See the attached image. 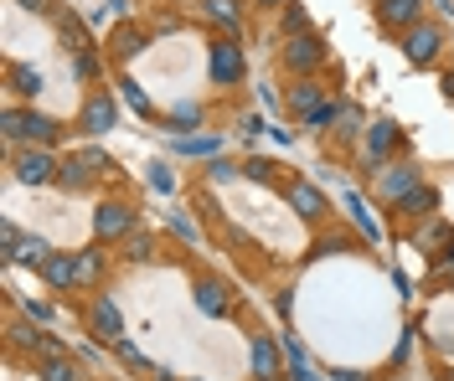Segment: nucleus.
<instances>
[{"label":"nucleus","mask_w":454,"mask_h":381,"mask_svg":"<svg viewBox=\"0 0 454 381\" xmlns=\"http://www.w3.org/2000/svg\"><path fill=\"white\" fill-rule=\"evenodd\" d=\"M27 140V145H52L58 140V118L36 114V109H11L5 114V145L16 149Z\"/></svg>","instance_id":"1"},{"label":"nucleus","mask_w":454,"mask_h":381,"mask_svg":"<svg viewBox=\"0 0 454 381\" xmlns=\"http://www.w3.org/2000/svg\"><path fill=\"white\" fill-rule=\"evenodd\" d=\"M284 67L300 72V78H315L326 67V42L320 31H300V36H284Z\"/></svg>","instance_id":"2"},{"label":"nucleus","mask_w":454,"mask_h":381,"mask_svg":"<svg viewBox=\"0 0 454 381\" xmlns=\"http://www.w3.org/2000/svg\"><path fill=\"white\" fill-rule=\"evenodd\" d=\"M439 47H444V31L434 27V21H413V27L403 31V52L413 67H428V62L439 57Z\"/></svg>","instance_id":"3"},{"label":"nucleus","mask_w":454,"mask_h":381,"mask_svg":"<svg viewBox=\"0 0 454 381\" xmlns=\"http://www.w3.org/2000/svg\"><path fill=\"white\" fill-rule=\"evenodd\" d=\"M58 171L62 160L47 145H31L16 155V180H27V186H47V180H58Z\"/></svg>","instance_id":"4"},{"label":"nucleus","mask_w":454,"mask_h":381,"mask_svg":"<svg viewBox=\"0 0 454 381\" xmlns=\"http://www.w3.org/2000/svg\"><path fill=\"white\" fill-rule=\"evenodd\" d=\"M88 330H93V340H104V346H119V340H124V315H119V304H114L109 293H98V299H93Z\"/></svg>","instance_id":"5"},{"label":"nucleus","mask_w":454,"mask_h":381,"mask_svg":"<svg viewBox=\"0 0 454 381\" xmlns=\"http://www.w3.org/2000/svg\"><path fill=\"white\" fill-rule=\"evenodd\" d=\"M135 232V211L124 202H104L98 206V217H93V237L98 242H114V237H129Z\"/></svg>","instance_id":"6"},{"label":"nucleus","mask_w":454,"mask_h":381,"mask_svg":"<svg viewBox=\"0 0 454 381\" xmlns=\"http://www.w3.org/2000/svg\"><path fill=\"white\" fill-rule=\"evenodd\" d=\"M377 21H382V31L403 36L413 21H424V0H377Z\"/></svg>","instance_id":"7"},{"label":"nucleus","mask_w":454,"mask_h":381,"mask_svg":"<svg viewBox=\"0 0 454 381\" xmlns=\"http://www.w3.org/2000/svg\"><path fill=\"white\" fill-rule=\"evenodd\" d=\"M242 78V42H212V83H238Z\"/></svg>","instance_id":"8"},{"label":"nucleus","mask_w":454,"mask_h":381,"mask_svg":"<svg viewBox=\"0 0 454 381\" xmlns=\"http://www.w3.org/2000/svg\"><path fill=\"white\" fill-rule=\"evenodd\" d=\"M397 145V124L393 118H377L372 124V134H366V165L372 171H382V160H388V149Z\"/></svg>","instance_id":"9"},{"label":"nucleus","mask_w":454,"mask_h":381,"mask_svg":"<svg viewBox=\"0 0 454 381\" xmlns=\"http://www.w3.org/2000/svg\"><path fill=\"white\" fill-rule=\"evenodd\" d=\"M114 124H119V109H114L109 93H98V98L83 103V129H88V134H104V129H114Z\"/></svg>","instance_id":"10"},{"label":"nucleus","mask_w":454,"mask_h":381,"mask_svg":"<svg viewBox=\"0 0 454 381\" xmlns=\"http://www.w3.org/2000/svg\"><path fill=\"white\" fill-rule=\"evenodd\" d=\"M289 206L300 211L304 222H315V217H326V196H320V191H315L310 180H295V186H289Z\"/></svg>","instance_id":"11"},{"label":"nucleus","mask_w":454,"mask_h":381,"mask_svg":"<svg viewBox=\"0 0 454 381\" xmlns=\"http://www.w3.org/2000/svg\"><path fill=\"white\" fill-rule=\"evenodd\" d=\"M279 351H284V346L269 340V335H258V340H253V377H258V381L279 377Z\"/></svg>","instance_id":"12"},{"label":"nucleus","mask_w":454,"mask_h":381,"mask_svg":"<svg viewBox=\"0 0 454 381\" xmlns=\"http://www.w3.org/2000/svg\"><path fill=\"white\" fill-rule=\"evenodd\" d=\"M42 381H83V371H78V355L73 351H58L42 361Z\"/></svg>","instance_id":"13"},{"label":"nucleus","mask_w":454,"mask_h":381,"mask_svg":"<svg viewBox=\"0 0 454 381\" xmlns=\"http://www.w3.org/2000/svg\"><path fill=\"white\" fill-rule=\"evenodd\" d=\"M419 180H424L419 176V165H397V171H388V180H382V196H388V202H403Z\"/></svg>","instance_id":"14"},{"label":"nucleus","mask_w":454,"mask_h":381,"mask_svg":"<svg viewBox=\"0 0 454 381\" xmlns=\"http://www.w3.org/2000/svg\"><path fill=\"white\" fill-rule=\"evenodd\" d=\"M5 258H11V263H31V268H42L47 258H52V248H47L42 237H16V248H11Z\"/></svg>","instance_id":"15"},{"label":"nucleus","mask_w":454,"mask_h":381,"mask_svg":"<svg viewBox=\"0 0 454 381\" xmlns=\"http://www.w3.org/2000/svg\"><path fill=\"white\" fill-rule=\"evenodd\" d=\"M326 103V93H320V83L315 78H300L295 88H289V109H300V114H315Z\"/></svg>","instance_id":"16"},{"label":"nucleus","mask_w":454,"mask_h":381,"mask_svg":"<svg viewBox=\"0 0 454 381\" xmlns=\"http://www.w3.org/2000/svg\"><path fill=\"white\" fill-rule=\"evenodd\" d=\"M73 263H78V289H93L104 278V248H83Z\"/></svg>","instance_id":"17"},{"label":"nucleus","mask_w":454,"mask_h":381,"mask_svg":"<svg viewBox=\"0 0 454 381\" xmlns=\"http://www.w3.org/2000/svg\"><path fill=\"white\" fill-rule=\"evenodd\" d=\"M202 11L212 16L217 27H227V31H242V0H202Z\"/></svg>","instance_id":"18"},{"label":"nucleus","mask_w":454,"mask_h":381,"mask_svg":"<svg viewBox=\"0 0 454 381\" xmlns=\"http://www.w3.org/2000/svg\"><path fill=\"white\" fill-rule=\"evenodd\" d=\"M42 273H47V284H52V289H73V284H78V263H73V258H62V253H52V258L42 263Z\"/></svg>","instance_id":"19"},{"label":"nucleus","mask_w":454,"mask_h":381,"mask_svg":"<svg viewBox=\"0 0 454 381\" xmlns=\"http://www.w3.org/2000/svg\"><path fill=\"white\" fill-rule=\"evenodd\" d=\"M403 211H408V217H428V211H434V206H439V191H434V186H424V180H419V186H413V191H408V196H403Z\"/></svg>","instance_id":"20"},{"label":"nucleus","mask_w":454,"mask_h":381,"mask_svg":"<svg viewBox=\"0 0 454 381\" xmlns=\"http://www.w3.org/2000/svg\"><path fill=\"white\" fill-rule=\"evenodd\" d=\"M104 155H83V160H62V171H58V180L62 186H88V165H98Z\"/></svg>","instance_id":"21"},{"label":"nucleus","mask_w":454,"mask_h":381,"mask_svg":"<svg viewBox=\"0 0 454 381\" xmlns=\"http://www.w3.org/2000/svg\"><path fill=\"white\" fill-rule=\"evenodd\" d=\"M196 304L207 309V315H227V293H222V284H196Z\"/></svg>","instance_id":"22"},{"label":"nucleus","mask_w":454,"mask_h":381,"mask_svg":"<svg viewBox=\"0 0 454 381\" xmlns=\"http://www.w3.org/2000/svg\"><path fill=\"white\" fill-rule=\"evenodd\" d=\"M335 118H346V103H320L315 114H304V129H315V134H326Z\"/></svg>","instance_id":"23"},{"label":"nucleus","mask_w":454,"mask_h":381,"mask_svg":"<svg viewBox=\"0 0 454 381\" xmlns=\"http://www.w3.org/2000/svg\"><path fill=\"white\" fill-rule=\"evenodd\" d=\"M346 206H351V222H357V227H362L366 237H382V227H377V217L366 211V202L357 196V191H346Z\"/></svg>","instance_id":"24"},{"label":"nucleus","mask_w":454,"mask_h":381,"mask_svg":"<svg viewBox=\"0 0 454 381\" xmlns=\"http://www.w3.org/2000/svg\"><path fill=\"white\" fill-rule=\"evenodd\" d=\"M58 31H62V42H67L73 52H83V47H88V31H83V21H73L67 11L58 16Z\"/></svg>","instance_id":"25"},{"label":"nucleus","mask_w":454,"mask_h":381,"mask_svg":"<svg viewBox=\"0 0 454 381\" xmlns=\"http://www.w3.org/2000/svg\"><path fill=\"white\" fill-rule=\"evenodd\" d=\"M176 149H181V155H217V149H222V140H217V134H186Z\"/></svg>","instance_id":"26"},{"label":"nucleus","mask_w":454,"mask_h":381,"mask_svg":"<svg viewBox=\"0 0 454 381\" xmlns=\"http://www.w3.org/2000/svg\"><path fill=\"white\" fill-rule=\"evenodd\" d=\"M196 124H202V109H196V103H181V109L171 114V124H165V129H176V134H186V129H196Z\"/></svg>","instance_id":"27"},{"label":"nucleus","mask_w":454,"mask_h":381,"mask_svg":"<svg viewBox=\"0 0 454 381\" xmlns=\"http://www.w3.org/2000/svg\"><path fill=\"white\" fill-rule=\"evenodd\" d=\"M11 83L21 93H42V67H11Z\"/></svg>","instance_id":"28"},{"label":"nucleus","mask_w":454,"mask_h":381,"mask_svg":"<svg viewBox=\"0 0 454 381\" xmlns=\"http://www.w3.org/2000/svg\"><path fill=\"white\" fill-rule=\"evenodd\" d=\"M300 31H310V16H304V5H284V36H300Z\"/></svg>","instance_id":"29"},{"label":"nucleus","mask_w":454,"mask_h":381,"mask_svg":"<svg viewBox=\"0 0 454 381\" xmlns=\"http://www.w3.org/2000/svg\"><path fill=\"white\" fill-rule=\"evenodd\" d=\"M129 258H135V263H150V258H155V242L145 232H129Z\"/></svg>","instance_id":"30"},{"label":"nucleus","mask_w":454,"mask_h":381,"mask_svg":"<svg viewBox=\"0 0 454 381\" xmlns=\"http://www.w3.org/2000/svg\"><path fill=\"white\" fill-rule=\"evenodd\" d=\"M114 351H119V361H124V366H135V371H145V377H150V371H155L150 361H145V355H140V351H135V346H129V340H119Z\"/></svg>","instance_id":"31"},{"label":"nucleus","mask_w":454,"mask_h":381,"mask_svg":"<svg viewBox=\"0 0 454 381\" xmlns=\"http://www.w3.org/2000/svg\"><path fill=\"white\" fill-rule=\"evenodd\" d=\"M73 72H78V78H93V72H98V52H93V47H83V52L73 57Z\"/></svg>","instance_id":"32"},{"label":"nucleus","mask_w":454,"mask_h":381,"mask_svg":"<svg viewBox=\"0 0 454 381\" xmlns=\"http://www.w3.org/2000/svg\"><path fill=\"white\" fill-rule=\"evenodd\" d=\"M119 93H124V98H129V103H135V109H140V114H150V98H145V93L135 88L129 78H119Z\"/></svg>","instance_id":"33"},{"label":"nucleus","mask_w":454,"mask_h":381,"mask_svg":"<svg viewBox=\"0 0 454 381\" xmlns=\"http://www.w3.org/2000/svg\"><path fill=\"white\" fill-rule=\"evenodd\" d=\"M114 42L124 47V57H135V52H145V36H140V31H124V36L114 31Z\"/></svg>","instance_id":"34"},{"label":"nucleus","mask_w":454,"mask_h":381,"mask_svg":"<svg viewBox=\"0 0 454 381\" xmlns=\"http://www.w3.org/2000/svg\"><path fill=\"white\" fill-rule=\"evenodd\" d=\"M21 309H27V320H36V324H47V320H52V309H47V304H42V299H27V304H21Z\"/></svg>","instance_id":"35"},{"label":"nucleus","mask_w":454,"mask_h":381,"mask_svg":"<svg viewBox=\"0 0 454 381\" xmlns=\"http://www.w3.org/2000/svg\"><path fill=\"white\" fill-rule=\"evenodd\" d=\"M150 186H155V191H171L176 180H171V171H165V165H155V171H150Z\"/></svg>","instance_id":"36"},{"label":"nucleus","mask_w":454,"mask_h":381,"mask_svg":"<svg viewBox=\"0 0 454 381\" xmlns=\"http://www.w3.org/2000/svg\"><path fill=\"white\" fill-rule=\"evenodd\" d=\"M171 227H176V232H181L186 242H196V227H191V222H186L181 211H176V217H171Z\"/></svg>","instance_id":"37"},{"label":"nucleus","mask_w":454,"mask_h":381,"mask_svg":"<svg viewBox=\"0 0 454 381\" xmlns=\"http://www.w3.org/2000/svg\"><path fill=\"white\" fill-rule=\"evenodd\" d=\"M439 237H444V227H439V222H428V227H419V242H424V248H428V242H439Z\"/></svg>","instance_id":"38"},{"label":"nucleus","mask_w":454,"mask_h":381,"mask_svg":"<svg viewBox=\"0 0 454 381\" xmlns=\"http://www.w3.org/2000/svg\"><path fill=\"white\" fill-rule=\"evenodd\" d=\"M242 171H248V176H253V180H269V160H248Z\"/></svg>","instance_id":"39"},{"label":"nucleus","mask_w":454,"mask_h":381,"mask_svg":"<svg viewBox=\"0 0 454 381\" xmlns=\"http://www.w3.org/2000/svg\"><path fill=\"white\" fill-rule=\"evenodd\" d=\"M212 176H217V180H233V176H238V171H233L227 160H217V155H212Z\"/></svg>","instance_id":"40"},{"label":"nucleus","mask_w":454,"mask_h":381,"mask_svg":"<svg viewBox=\"0 0 454 381\" xmlns=\"http://www.w3.org/2000/svg\"><path fill=\"white\" fill-rule=\"evenodd\" d=\"M104 11H109V16H124L129 5H124V0H104Z\"/></svg>","instance_id":"41"},{"label":"nucleus","mask_w":454,"mask_h":381,"mask_svg":"<svg viewBox=\"0 0 454 381\" xmlns=\"http://www.w3.org/2000/svg\"><path fill=\"white\" fill-rule=\"evenodd\" d=\"M335 381H366L362 371H335Z\"/></svg>","instance_id":"42"},{"label":"nucleus","mask_w":454,"mask_h":381,"mask_svg":"<svg viewBox=\"0 0 454 381\" xmlns=\"http://www.w3.org/2000/svg\"><path fill=\"white\" fill-rule=\"evenodd\" d=\"M21 5H27V11H47V0H21Z\"/></svg>","instance_id":"43"},{"label":"nucleus","mask_w":454,"mask_h":381,"mask_svg":"<svg viewBox=\"0 0 454 381\" xmlns=\"http://www.w3.org/2000/svg\"><path fill=\"white\" fill-rule=\"evenodd\" d=\"M444 98H454V72H450V78H444Z\"/></svg>","instance_id":"44"},{"label":"nucleus","mask_w":454,"mask_h":381,"mask_svg":"<svg viewBox=\"0 0 454 381\" xmlns=\"http://www.w3.org/2000/svg\"><path fill=\"white\" fill-rule=\"evenodd\" d=\"M264 5H269V11H284V5H289V0H264Z\"/></svg>","instance_id":"45"},{"label":"nucleus","mask_w":454,"mask_h":381,"mask_svg":"<svg viewBox=\"0 0 454 381\" xmlns=\"http://www.w3.org/2000/svg\"><path fill=\"white\" fill-rule=\"evenodd\" d=\"M269 381H279V377H269Z\"/></svg>","instance_id":"46"},{"label":"nucleus","mask_w":454,"mask_h":381,"mask_svg":"<svg viewBox=\"0 0 454 381\" xmlns=\"http://www.w3.org/2000/svg\"><path fill=\"white\" fill-rule=\"evenodd\" d=\"M372 5H377V0H372Z\"/></svg>","instance_id":"47"}]
</instances>
